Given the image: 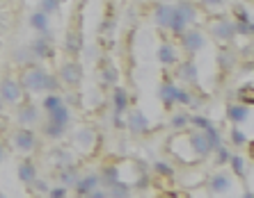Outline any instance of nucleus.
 I'll return each instance as SVG.
<instances>
[{"label":"nucleus","instance_id":"f257e3e1","mask_svg":"<svg viewBox=\"0 0 254 198\" xmlns=\"http://www.w3.org/2000/svg\"><path fill=\"white\" fill-rule=\"evenodd\" d=\"M18 84L23 91L30 93H60V80L55 73L44 69L42 64H32L21 69Z\"/></svg>","mask_w":254,"mask_h":198},{"label":"nucleus","instance_id":"f03ea898","mask_svg":"<svg viewBox=\"0 0 254 198\" xmlns=\"http://www.w3.org/2000/svg\"><path fill=\"white\" fill-rule=\"evenodd\" d=\"M151 18H154V23L158 25V28L170 30L172 35H181V32L188 28V25H186V21L181 18V14L177 12V7L167 5V2H156Z\"/></svg>","mask_w":254,"mask_h":198},{"label":"nucleus","instance_id":"7ed1b4c3","mask_svg":"<svg viewBox=\"0 0 254 198\" xmlns=\"http://www.w3.org/2000/svg\"><path fill=\"white\" fill-rule=\"evenodd\" d=\"M76 21L71 23V28L66 30L64 35V53L69 55L71 59H78L85 50V39H83V25H80V18L83 14H76Z\"/></svg>","mask_w":254,"mask_h":198},{"label":"nucleus","instance_id":"20e7f679","mask_svg":"<svg viewBox=\"0 0 254 198\" xmlns=\"http://www.w3.org/2000/svg\"><path fill=\"white\" fill-rule=\"evenodd\" d=\"M37 144H39V141H37V134L30 128H21V125H18V128L12 132V137H9V146H12L16 153H21V155L35 153Z\"/></svg>","mask_w":254,"mask_h":198},{"label":"nucleus","instance_id":"39448f33","mask_svg":"<svg viewBox=\"0 0 254 198\" xmlns=\"http://www.w3.org/2000/svg\"><path fill=\"white\" fill-rule=\"evenodd\" d=\"M208 35L215 41H234L236 39V23L229 16H213L208 23Z\"/></svg>","mask_w":254,"mask_h":198},{"label":"nucleus","instance_id":"423d86ee","mask_svg":"<svg viewBox=\"0 0 254 198\" xmlns=\"http://www.w3.org/2000/svg\"><path fill=\"white\" fill-rule=\"evenodd\" d=\"M58 80L62 82V84H66V87L76 89L80 87V82H83V64L78 62V59H64L62 64H60V76Z\"/></svg>","mask_w":254,"mask_h":198},{"label":"nucleus","instance_id":"0eeeda50","mask_svg":"<svg viewBox=\"0 0 254 198\" xmlns=\"http://www.w3.org/2000/svg\"><path fill=\"white\" fill-rule=\"evenodd\" d=\"M21 96H23V89L18 84V78L5 73L0 78V98H2V103L16 105V103H21Z\"/></svg>","mask_w":254,"mask_h":198},{"label":"nucleus","instance_id":"6e6552de","mask_svg":"<svg viewBox=\"0 0 254 198\" xmlns=\"http://www.w3.org/2000/svg\"><path fill=\"white\" fill-rule=\"evenodd\" d=\"M188 144H190V148L195 151V158H208L213 151H215V141L208 137L204 130H195V132H190L188 134Z\"/></svg>","mask_w":254,"mask_h":198},{"label":"nucleus","instance_id":"1a4fd4ad","mask_svg":"<svg viewBox=\"0 0 254 198\" xmlns=\"http://www.w3.org/2000/svg\"><path fill=\"white\" fill-rule=\"evenodd\" d=\"M30 53L35 57V62H44V59L53 57V39H51V32H44V35H37L35 39L28 43Z\"/></svg>","mask_w":254,"mask_h":198},{"label":"nucleus","instance_id":"9d476101","mask_svg":"<svg viewBox=\"0 0 254 198\" xmlns=\"http://www.w3.org/2000/svg\"><path fill=\"white\" fill-rule=\"evenodd\" d=\"M179 41H181V48H184L188 55L199 53L201 48L206 46V37L201 35L199 30H188L186 28L181 35H179Z\"/></svg>","mask_w":254,"mask_h":198},{"label":"nucleus","instance_id":"9b49d317","mask_svg":"<svg viewBox=\"0 0 254 198\" xmlns=\"http://www.w3.org/2000/svg\"><path fill=\"white\" fill-rule=\"evenodd\" d=\"M126 128L135 137H142V134H147L151 130V123H149L147 114L142 110H128L126 112Z\"/></svg>","mask_w":254,"mask_h":198},{"label":"nucleus","instance_id":"f8f14e48","mask_svg":"<svg viewBox=\"0 0 254 198\" xmlns=\"http://www.w3.org/2000/svg\"><path fill=\"white\" fill-rule=\"evenodd\" d=\"M73 148L80 153H92L96 148V130L85 125L73 132Z\"/></svg>","mask_w":254,"mask_h":198},{"label":"nucleus","instance_id":"ddd939ff","mask_svg":"<svg viewBox=\"0 0 254 198\" xmlns=\"http://www.w3.org/2000/svg\"><path fill=\"white\" fill-rule=\"evenodd\" d=\"M16 123L21 128H30L39 121V107L32 103H16Z\"/></svg>","mask_w":254,"mask_h":198},{"label":"nucleus","instance_id":"4468645a","mask_svg":"<svg viewBox=\"0 0 254 198\" xmlns=\"http://www.w3.org/2000/svg\"><path fill=\"white\" fill-rule=\"evenodd\" d=\"M231 187H234V178L225 171H218V173L213 175L211 180H208V189H211L215 196H222V194H229Z\"/></svg>","mask_w":254,"mask_h":198},{"label":"nucleus","instance_id":"2eb2a0df","mask_svg":"<svg viewBox=\"0 0 254 198\" xmlns=\"http://www.w3.org/2000/svg\"><path fill=\"white\" fill-rule=\"evenodd\" d=\"M227 121L234 123V125H243V123L250 119V105H245V103H234V105L227 107Z\"/></svg>","mask_w":254,"mask_h":198},{"label":"nucleus","instance_id":"dca6fc26","mask_svg":"<svg viewBox=\"0 0 254 198\" xmlns=\"http://www.w3.org/2000/svg\"><path fill=\"white\" fill-rule=\"evenodd\" d=\"M48 162L53 164L55 169H66V166H71V164H76V158H73V153L66 151V148H53L51 151V158H48Z\"/></svg>","mask_w":254,"mask_h":198},{"label":"nucleus","instance_id":"f3484780","mask_svg":"<svg viewBox=\"0 0 254 198\" xmlns=\"http://www.w3.org/2000/svg\"><path fill=\"white\" fill-rule=\"evenodd\" d=\"M96 187H101V175L99 173H87V175H80V180L76 182V196H87L89 192H94Z\"/></svg>","mask_w":254,"mask_h":198},{"label":"nucleus","instance_id":"a211bd4d","mask_svg":"<svg viewBox=\"0 0 254 198\" xmlns=\"http://www.w3.org/2000/svg\"><path fill=\"white\" fill-rule=\"evenodd\" d=\"M179 78H181L184 82H188V87H197V84H199L195 59H186V62L179 64Z\"/></svg>","mask_w":254,"mask_h":198},{"label":"nucleus","instance_id":"6ab92c4d","mask_svg":"<svg viewBox=\"0 0 254 198\" xmlns=\"http://www.w3.org/2000/svg\"><path fill=\"white\" fill-rule=\"evenodd\" d=\"M177 12L181 14V18L186 21V25H192L199 21V7L195 5V2H190V0H181V2H177Z\"/></svg>","mask_w":254,"mask_h":198},{"label":"nucleus","instance_id":"aec40b11","mask_svg":"<svg viewBox=\"0 0 254 198\" xmlns=\"http://www.w3.org/2000/svg\"><path fill=\"white\" fill-rule=\"evenodd\" d=\"M46 121L55 123V125H64V128H69L71 123V110L66 103H62V105H58L55 110L46 112Z\"/></svg>","mask_w":254,"mask_h":198},{"label":"nucleus","instance_id":"412c9836","mask_svg":"<svg viewBox=\"0 0 254 198\" xmlns=\"http://www.w3.org/2000/svg\"><path fill=\"white\" fill-rule=\"evenodd\" d=\"M78 180H80V171H78L76 164H71V166H66V169L58 171V185L66 187V189H73Z\"/></svg>","mask_w":254,"mask_h":198},{"label":"nucleus","instance_id":"4be33fe9","mask_svg":"<svg viewBox=\"0 0 254 198\" xmlns=\"http://www.w3.org/2000/svg\"><path fill=\"white\" fill-rule=\"evenodd\" d=\"M99 71H101V80H103V84H108V87H117L119 84V69L113 64V62H101L99 64Z\"/></svg>","mask_w":254,"mask_h":198},{"label":"nucleus","instance_id":"5701e85b","mask_svg":"<svg viewBox=\"0 0 254 198\" xmlns=\"http://www.w3.org/2000/svg\"><path fill=\"white\" fill-rule=\"evenodd\" d=\"M128 93L124 87H113V112L115 114H126L128 112Z\"/></svg>","mask_w":254,"mask_h":198},{"label":"nucleus","instance_id":"b1692460","mask_svg":"<svg viewBox=\"0 0 254 198\" xmlns=\"http://www.w3.org/2000/svg\"><path fill=\"white\" fill-rule=\"evenodd\" d=\"M158 62L163 66H174V64H179V50H177V46H172V43H160V48H158Z\"/></svg>","mask_w":254,"mask_h":198},{"label":"nucleus","instance_id":"393cba45","mask_svg":"<svg viewBox=\"0 0 254 198\" xmlns=\"http://www.w3.org/2000/svg\"><path fill=\"white\" fill-rule=\"evenodd\" d=\"M158 98H160V103L165 105V110H172V107L177 105V87L165 80L158 87Z\"/></svg>","mask_w":254,"mask_h":198},{"label":"nucleus","instance_id":"a878e982","mask_svg":"<svg viewBox=\"0 0 254 198\" xmlns=\"http://www.w3.org/2000/svg\"><path fill=\"white\" fill-rule=\"evenodd\" d=\"M103 189H106L108 198H130V194H133V187L124 180H115L110 185H106Z\"/></svg>","mask_w":254,"mask_h":198},{"label":"nucleus","instance_id":"bb28decb","mask_svg":"<svg viewBox=\"0 0 254 198\" xmlns=\"http://www.w3.org/2000/svg\"><path fill=\"white\" fill-rule=\"evenodd\" d=\"M16 175H18V180L23 182V185H30V182H35V180H37V164L32 162V159H23V162L18 164Z\"/></svg>","mask_w":254,"mask_h":198},{"label":"nucleus","instance_id":"cd10ccee","mask_svg":"<svg viewBox=\"0 0 254 198\" xmlns=\"http://www.w3.org/2000/svg\"><path fill=\"white\" fill-rule=\"evenodd\" d=\"M30 28L35 30L37 35H44V32H51V16H46L44 12H32L30 14Z\"/></svg>","mask_w":254,"mask_h":198},{"label":"nucleus","instance_id":"c85d7f7f","mask_svg":"<svg viewBox=\"0 0 254 198\" xmlns=\"http://www.w3.org/2000/svg\"><path fill=\"white\" fill-rule=\"evenodd\" d=\"M42 134L46 137V139H51V141H60L66 134V128H64V125H55V123L46 121L42 125Z\"/></svg>","mask_w":254,"mask_h":198},{"label":"nucleus","instance_id":"c756f323","mask_svg":"<svg viewBox=\"0 0 254 198\" xmlns=\"http://www.w3.org/2000/svg\"><path fill=\"white\" fill-rule=\"evenodd\" d=\"M14 62H16V64L21 66V69L37 64L35 57H32V53H30V48H28V46H18V48H14Z\"/></svg>","mask_w":254,"mask_h":198},{"label":"nucleus","instance_id":"7c9ffc66","mask_svg":"<svg viewBox=\"0 0 254 198\" xmlns=\"http://www.w3.org/2000/svg\"><path fill=\"white\" fill-rule=\"evenodd\" d=\"M229 164H231V169H234V175H236V178H241V180L248 178V159L243 158V155H231Z\"/></svg>","mask_w":254,"mask_h":198},{"label":"nucleus","instance_id":"2f4dec72","mask_svg":"<svg viewBox=\"0 0 254 198\" xmlns=\"http://www.w3.org/2000/svg\"><path fill=\"white\" fill-rule=\"evenodd\" d=\"M190 125V114L188 112H177V114H172L170 119V128L172 130H184Z\"/></svg>","mask_w":254,"mask_h":198},{"label":"nucleus","instance_id":"473e14b6","mask_svg":"<svg viewBox=\"0 0 254 198\" xmlns=\"http://www.w3.org/2000/svg\"><path fill=\"white\" fill-rule=\"evenodd\" d=\"M60 7H62V0H39L37 9L44 12L46 16H55V14L60 12Z\"/></svg>","mask_w":254,"mask_h":198},{"label":"nucleus","instance_id":"72a5a7b5","mask_svg":"<svg viewBox=\"0 0 254 198\" xmlns=\"http://www.w3.org/2000/svg\"><path fill=\"white\" fill-rule=\"evenodd\" d=\"M64 103V98L60 96V93H46L44 96V100H42V110L44 112H51V110H55L58 105H62Z\"/></svg>","mask_w":254,"mask_h":198},{"label":"nucleus","instance_id":"f704fd0d","mask_svg":"<svg viewBox=\"0 0 254 198\" xmlns=\"http://www.w3.org/2000/svg\"><path fill=\"white\" fill-rule=\"evenodd\" d=\"M215 164H218V166H225V164H229V158H231V153H229V148H227V146H215Z\"/></svg>","mask_w":254,"mask_h":198},{"label":"nucleus","instance_id":"c9c22d12","mask_svg":"<svg viewBox=\"0 0 254 198\" xmlns=\"http://www.w3.org/2000/svg\"><path fill=\"white\" fill-rule=\"evenodd\" d=\"M177 105H184V107H192V105H195V100H192V91L177 87Z\"/></svg>","mask_w":254,"mask_h":198},{"label":"nucleus","instance_id":"e433bc0d","mask_svg":"<svg viewBox=\"0 0 254 198\" xmlns=\"http://www.w3.org/2000/svg\"><path fill=\"white\" fill-rule=\"evenodd\" d=\"M229 139H231V144L234 146H245L248 144V134L243 132L241 128H231V132H229Z\"/></svg>","mask_w":254,"mask_h":198},{"label":"nucleus","instance_id":"4c0bfd02","mask_svg":"<svg viewBox=\"0 0 254 198\" xmlns=\"http://www.w3.org/2000/svg\"><path fill=\"white\" fill-rule=\"evenodd\" d=\"M30 189H32V192L35 194H48V189H51V185H48L46 180H39V178H37L35 182H30Z\"/></svg>","mask_w":254,"mask_h":198},{"label":"nucleus","instance_id":"58836bf2","mask_svg":"<svg viewBox=\"0 0 254 198\" xmlns=\"http://www.w3.org/2000/svg\"><path fill=\"white\" fill-rule=\"evenodd\" d=\"M154 171H156V173H160V175H165V178H172V175H174V169H172L167 162H156L154 164Z\"/></svg>","mask_w":254,"mask_h":198},{"label":"nucleus","instance_id":"ea45409f","mask_svg":"<svg viewBox=\"0 0 254 198\" xmlns=\"http://www.w3.org/2000/svg\"><path fill=\"white\" fill-rule=\"evenodd\" d=\"M46 196H48V198H66V196H69V189H66V187H62V185L51 187Z\"/></svg>","mask_w":254,"mask_h":198},{"label":"nucleus","instance_id":"a19ab883","mask_svg":"<svg viewBox=\"0 0 254 198\" xmlns=\"http://www.w3.org/2000/svg\"><path fill=\"white\" fill-rule=\"evenodd\" d=\"M190 125H197L199 130H206L208 125H213V121H208V119H204V117H192V114H190Z\"/></svg>","mask_w":254,"mask_h":198},{"label":"nucleus","instance_id":"79ce46f5","mask_svg":"<svg viewBox=\"0 0 254 198\" xmlns=\"http://www.w3.org/2000/svg\"><path fill=\"white\" fill-rule=\"evenodd\" d=\"M234 23H236V21H234ZM236 35L252 37V35H254V28H252V23H236Z\"/></svg>","mask_w":254,"mask_h":198},{"label":"nucleus","instance_id":"37998d69","mask_svg":"<svg viewBox=\"0 0 254 198\" xmlns=\"http://www.w3.org/2000/svg\"><path fill=\"white\" fill-rule=\"evenodd\" d=\"M85 198H108V194H106V189H103V187H96L94 192H89Z\"/></svg>","mask_w":254,"mask_h":198},{"label":"nucleus","instance_id":"c03bdc74","mask_svg":"<svg viewBox=\"0 0 254 198\" xmlns=\"http://www.w3.org/2000/svg\"><path fill=\"white\" fill-rule=\"evenodd\" d=\"M201 5L215 9V7H222V5H225V0H201Z\"/></svg>","mask_w":254,"mask_h":198},{"label":"nucleus","instance_id":"a18cd8bd","mask_svg":"<svg viewBox=\"0 0 254 198\" xmlns=\"http://www.w3.org/2000/svg\"><path fill=\"white\" fill-rule=\"evenodd\" d=\"M5 158H7V148H5V144L0 141V164L5 162Z\"/></svg>","mask_w":254,"mask_h":198},{"label":"nucleus","instance_id":"49530a36","mask_svg":"<svg viewBox=\"0 0 254 198\" xmlns=\"http://www.w3.org/2000/svg\"><path fill=\"white\" fill-rule=\"evenodd\" d=\"M94 57H99V50L89 46V48H87V59H94Z\"/></svg>","mask_w":254,"mask_h":198},{"label":"nucleus","instance_id":"de8ad7c7","mask_svg":"<svg viewBox=\"0 0 254 198\" xmlns=\"http://www.w3.org/2000/svg\"><path fill=\"white\" fill-rule=\"evenodd\" d=\"M243 198H254V194H252V192H250V189H248V192H245V196H243Z\"/></svg>","mask_w":254,"mask_h":198},{"label":"nucleus","instance_id":"09e8293b","mask_svg":"<svg viewBox=\"0 0 254 198\" xmlns=\"http://www.w3.org/2000/svg\"><path fill=\"white\" fill-rule=\"evenodd\" d=\"M2 107H5V103H2V98H0V112H2Z\"/></svg>","mask_w":254,"mask_h":198},{"label":"nucleus","instance_id":"8fccbe9b","mask_svg":"<svg viewBox=\"0 0 254 198\" xmlns=\"http://www.w3.org/2000/svg\"><path fill=\"white\" fill-rule=\"evenodd\" d=\"M0 198H7V196H5V194H2V192H0Z\"/></svg>","mask_w":254,"mask_h":198}]
</instances>
